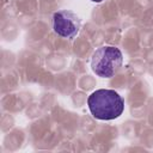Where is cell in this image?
<instances>
[{"label":"cell","instance_id":"6da1fadb","mask_svg":"<svg viewBox=\"0 0 153 153\" xmlns=\"http://www.w3.org/2000/svg\"><path fill=\"white\" fill-rule=\"evenodd\" d=\"M87 105L92 116L97 120L110 121L120 117L124 110L123 98L114 90L100 88L87 98Z\"/></svg>","mask_w":153,"mask_h":153},{"label":"cell","instance_id":"7a4b0ae2","mask_svg":"<svg viewBox=\"0 0 153 153\" xmlns=\"http://www.w3.org/2000/svg\"><path fill=\"white\" fill-rule=\"evenodd\" d=\"M123 56L118 48L104 45L93 53L91 59V67L98 76L111 78L121 68Z\"/></svg>","mask_w":153,"mask_h":153},{"label":"cell","instance_id":"3957f363","mask_svg":"<svg viewBox=\"0 0 153 153\" xmlns=\"http://www.w3.org/2000/svg\"><path fill=\"white\" fill-rule=\"evenodd\" d=\"M81 26V19L72 11H57L53 16V29L56 35L63 38H74Z\"/></svg>","mask_w":153,"mask_h":153},{"label":"cell","instance_id":"277c9868","mask_svg":"<svg viewBox=\"0 0 153 153\" xmlns=\"http://www.w3.org/2000/svg\"><path fill=\"white\" fill-rule=\"evenodd\" d=\"M91 1H93V2H102L103 0H91Z\"/></svg>","mask_w":153,"mask_h":153}]
</instances>
